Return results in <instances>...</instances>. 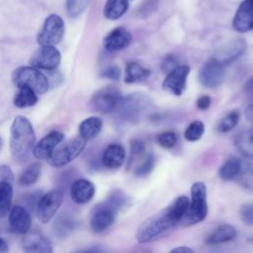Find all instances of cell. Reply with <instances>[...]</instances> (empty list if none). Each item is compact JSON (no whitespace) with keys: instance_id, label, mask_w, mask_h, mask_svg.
<instances>
[{"instance_id":"obj_16","label":"cell","mask_w":253,"mask_h":253,"mask_svg":"<svg viewBox=\"0 0 253 253\" xmlns=\"http://www.w3.org/2000/svg\"><path fill=\"white\" fill-rule=\"evenodd\" d=\"M9 227L17 234H26L32 225L30 212L21 206H15L9 211Z\"/></svg>"},{"instance_id":"obj_43","label":"cell","mask_w":253,"mask_h":253,"mask_svg":"<svg viewBox=\"0 0 253 253\" xmlns=\"http://www.w3.org/2000/svg\"><path fill=\"white\" fill-rule=\"evenodd\" d=\"M211 102V98L207 95H204V96H201V97L198 98L196 104H197L198 109H200L202 111H205V110H208L210 108Z\"/></svg>"},{"instance_id":"obj_30","label":"cell","mask_w":253,"mask_h":253,"mask_svg":"<svg viewBox=\"0 0 253 253\" xmlns=\"http://www.w3.org/2000/svg\"><path fill=\"white\" fill-rule=\"evenodd\" d=\"M13 187L12 183H4L0 186V218L6 216L12 205Z\"/></svg>"},{"instance_id":"obj_1","label":"cell","mask_w":253,"mask_h":253,"mask_svg":"<svg viewBox=\"0 0 253 253\" xmlns=\"http://www.w3.org/2000/svg\"><path fill=\"white\" fill-rule=\"evenodd\" d=\"M190 200L186 196L176 198L167 208L145 219L138 227L135 238L139 243L157 240L169 234L181 220L188 209Z\"/></svg>"},{"instance_id":"obj_11","label":"cell","mask_w":253,"mask_h":253,"mask_svg":"<svg viewBox=\"0 0 253 253\" xmlns=\"http://www.w3.org/2000/svg\"><path fill=\"white\" fill-rule=\"evenodd\" d=\"M117 212L118 210L107 201L104 204L98 205L90 219V226L92 230L96 233H101L110 228L116 220Z\"/></svg>"},{"instance_id":"obj_9","label":"cell","mask_w":253,"mask_h":253,"mask_svg":"<svg viewBox=\"0 0 253 253\" xmlns=\"http://www.w3.org/2000/svg\"><path fill=\"white\" fill-rule=\"evenodd\" d=\"M59 63L60 52L54 45H41L30 57V64L39 69L52 70Z\"/></svg>"},{"instance_id":"obj_5","label":"cell","mask_w":253,"mask_h":253,"mask_svg":"<svg viewBox=\"0 0 253 253\" xmlns=\"http://www.w3.org/2000/svg\"><path fill=\"white\" fill-rule=\"evenodd\" d=\"M12 81L17 88L27 86L38 94H43L48 90L49 81L39 68L34 66H20L13 71Z\"/></svg>"},{"instance_id":"obj_27","label":"cell","mask_w":253,"mask_h":253,"mask_svg":"<svg viewBox=\"0 0 253 253\" xmlns=\"http://www.w3.org/2000/svg\"><path fill=\"white\" fill-rule=\"evenodd\" d=\"M235 180L244 191L253 194V163L242 161L240 171Z\"/></svg>"},{"instance_id":"obj_38","label":"cell","mask_w":253,"mask_h":253,"mask_svg":"<svg viewBox=\"0 0 253 253\" xmlns=\"http://www.w3.org/2000/svg\"><path fill=\"white\" fill-rule=\"evenodd\" d=\"M240 218L245 224L253 225V203H247L240 208Z\"/></svg>"},{"instance_id":"obj_2","label":"cell","mask_w":253,"mask_h":253,"mask_svg":"<svg viewBox=\"0 0 253 253\" xmlns=\"http://www.w3.org/2000/svg\"><path fill=\"white\" fill-rule=\"evenodd\" d=\"M10 150L17 161H25L34 148L36 134L31 122L24 116H17L10 130Z\"/></svg>"},{"instance_id":"obj_45","label":"cell","mask_w":253,"mask_h":253,"mask_svg":"<svg viewBox=\"0 0 253 253\" xmlns=\"http://www.w3.org/2000/svg\"><path fill=\"white\" fill-rule=\"evenodd\" d=\"M244 89H245V91L247 92V94L253 95V78L249 79V80L246 82V84H245V86H244Z\"/></svg>"},{"instance_id":"obj_35","label":"cell","mask_w":253,"mask_h":253,"mask_svg":"<svg viewBox=\"0 0 253 253\" xmlns=\"http://www.w3.org/2000/svg\"><path fill=\"white\" fill-rule=\"evenodd\" d=\"M107 202L110 203L113 207H115L119 211L129 204V197L126 196L121 190H114L110 193Z\"/></svg>"},{"instance_id":"obj_6","label":"cell","mask_w":253,"mask_h":253,"mask_svg":"<svg viewBox=\"0 0 253 253\" xmlns=\"http://www.w3.org/2000/svg\"><path fill=\"white\" fill-rule=\"evenodd\" d=\"M86 140L81 136L68 140L62 145H57L48 156L47 163L52 167H62L73 161L84 150Z\"/></svg>"},{"instance_id":"obj_40","label":"cell","mask_w":253,"mask_h":253,"mask_svg":"<svg viewBox=\"0 0 253 253\" xmlns=\"http://www.w3.org/2000/svg\"><path fill=\"white\" fill-rule=\"evenodd\" d=\"M14 174L12 169L7 165H0V186L4 183H13Z\"/></svg>"},{"instance_id":"obj_42","label":"cell","mask_w":253,"mask_h":253,"mask_svg":"<svg viewBox=\"0 0 253 253\" xmlns=\"http://www.w3.org/2000/svg\"><path fill=\"white\" fill-rule=\"evenodd\" d=\"M179 64L177 63V59L175 58L174 55L172 54H169L167 55L163 62H162V70L165 72V73H168L169 71H171L172 69H174L175 67H177Z\"/></svg>"},{"instance_id":"obj_7","label":"cell","mask_w":253,"mask_h":253,"mask_svg":"<svg viewBox=\"0 0 253 253\" xmlns=\"http://www.w3.org/2000/svg\"><path fill=\"white\" fill-rule=\"evenodd\" d=\"M123 95L121 91L114 86H107L96 91L91 100L92 110L100 114H111L118 108Z\"/></svg>"},{"instance_id":"obj_28","label":"cell","mask_w":253,"mask_h":253,"mask_svg":"<svg viewBox=\"0 0 253 253\" xmlns=\"http://www.w3.org/2000/svg\"><path fill=\"white\" fill-rule=\"evenodd\" d=\"M14 98V105L18 108H29L35 106L38 102L37 93L30 87L23 86L18 88Z\"/></svg>"},{"instance_id":"obj_12","label":"cell","mask_w":253,"mask_h":253,"mask_svg":"<svg viewBox=\"0 0 253 253\" xmlns=\"http://www.w3.org/2000/svg\"><path fill=\"white\" fill-rule=\"evenodd\" d=\"M224 65L213 57L207 61L199 72V81L206 88H216L224 80Z\"/></svg>"},{"instance_id":"obj_24","label":"cell","mask_w":253,"mask_h":253,"mask_svg":"<svg viewBox=\"0 0 253 253\" xmlns=\"http://www.w3.org/2000/svg\"><path fill=\"white\" fill-rule=\"evenodd\" d=\"M103 122L98 117H89L81 122L79 125V136L86 141L95 138L101 131Z\"/></svg>"},{"instance_id":"obj_10","label":"cell","mask_w":253,"mask_h":253,"mask_svg":"<svg viewBox=\"0 0 253 253\" xmlns=\"http://www.w3.org/2000/svg\"><path fill=\"white\" fill-rule=\"evenodd\" d=\"M63 201V194L58 190H52L44 194L39 201L37 208L38 218L42 223L48 222L59 210Z\"/></svg>"},{"instance_id":"obj_8","label":"cell","mask_w":253,"mask_h":253,"mask_svg":"<svg viewBox=\"0 0 253 253\" xmlns=\"http://www.w3.org/2000/svg\"><path fill=\"white\" fill-rule=\"evenodd\" d=\"M65 30L64 21L56 14H50L38 34L37 42L40 45H55L63 38Z\"/></svg>"},{"instance_id":"obj_13","label":"cell","mask_w":253,"mask_h":253,"mask_svg":"<svg viewBox=\"0 0 253 253\" xmlns=\"http://www.w3.org/2000/svg\"><path fill=\"white\" fill-rule=\"evenodd\" d=\"M189 73L190 67L188 65H178L167 73L162 88L175 96H181L186 89Z\"/></svg>"},{"instance_id":"obj_32","label":"cell","mask_w":253,"mask_h":253,"mask_svg":"<svg viewBox=\"0 0 253 253\" xmlns=\"http://www.w3.org/2000/svg\"><path fill=\"white\" fill-rule=\"evenodd\" d=\"M240 118V114L238 111L234 110L229 112L227 115H225L223 118L219 120L216 126V129L220 133L228 132L231 129L234 128V126L237 125Z\"/></svg>"},{"instance_id":"obj_37","label":"cell","mask_w":253,"mask_h":253,"mask_svg":"<svg viewBox=\"0 0 253 253\" xmlns=\"http://www.w3.org/2000/svg\"><path fill=\"white\" fill-rule=\"evenodd\" d=\"M157 142L163 148H172L177 142V134L174 131H164L157 136Z\"/></svg>"},{"instance_id":"obj_3","label":"cell","mask_w":253,"mask_h":253,"mask_svg":"<svg viewBox=\"0 0 253 253\" xmlns=\"http://www.w3.org/2000/svg\"><path fill=\"white\" fill-rule=\"evenodd\" d=\"M151 107L152 101L147 94L131 93L123 96L115 112L123 121L137 123L149 112Z\"/></svg>"},{"instance_id":"obj_18","label":"cell","mask_w":253,"mask_h":253,"mask_svg":"<svg viewBox=\"0 0 253 253\" xmlns=\"http://www.w3.org/2000/svg\"><path fill=\"white\" fill-rule=\"evenodd\" d=\"M64 135L60 131H51L43 136L33 148V155L38 159H47L53 149L63 140Z\"/></svg>"},{"instance_id":"obj_15","label":"cell","mask_w":253,"mask_h":253,"mask_svg":"<svg viewBox=\"0 0 253 253\" xmlns=\"http://www.w3.org/2000/svg\"><path fill=\"white\" fill-rule=\"evenodd\" d=\"M232 28L238 33H247L253 30V0L241 2L233 17Z\"/></svg>"},{"instance_id":"obj_46","label":"cell","mask_w":253,"mask_h":253,"mask_svg":"<svg viewBox=\"0 0 253 253\" xmlns=\"http://www.w3.org/2000/svg\"><path fill=\"white\" fill-rule=\"evenodd\" d=\"M8 251V244L6 241L0 236V253L1 252H7Z\"/></svg>"},{"instance_id":"obj_23","label":"cell","mask_w":253,"mask_h":253,"mask_svg":"<svg viewBox=\"0 0 253 253\" xmlns=\"http://www.w3.org/2000/svg\"><path fill=\"white\" fill-rule=\"evenodd\" d=\"M150 76V70L138 62L132 61L126 64L125 68L124 81L126 84L139 83L145 81Z\"/></svg>"},{"instance_id":"obj_4","label":"cell","mask_w":253,"mask_h":253,"mask_svg":"<svg viewBox=\"0 0 253 253\" xmlns=\"http://www.w3.org/2000/svg\"><path fill=\"white\" fill-rule=\"evenodd\" d=\"M191 202L181 220L183 226H191L203 221L208 214L207 187L203 182H196L191 187Z\"/></svg>"},{"instance_id":"obj_39","label":"cell","mask_w":253,"mask_h":253,"mask_svg":"<svg viewBox=\"0 0 253 253\" xmlns=\"http://www.w3.org/2000/svg\"><path fill=\"white\" fill-rule=\"evenodd\" d=\"M144 143L139 139H133L130 142V162H132L136 157L140 156L144 151Z\"/></svg>"},{"instance_id":"obj_19","label":"cell","mask_w":253,"mask_h":253,"mask_svg":"<svg viewBox=\"0 0 253 253\" xmlns=\"http://www.w3.org/2000/svg\"><path fill=\"white\" fill-rule=\"evenodd\" d=\"M22 244L23 250L29 253H50L53 251L49 239L39 232H27L26 236L23 238Z\"/></svg>"},{"instance_id":"obj_25","label":"cell","mask_w":253,"mask_h":253,"mask_svg":"<svg viewBox=\"0 0 253 253\" xmlns=\"http://www.w3.org/2000/svg\"><path fill=\"white\" fill-rule=\"evenodd\" d=\"M236 149L246 158L253 159V129H245L236 134L233 140Z\"/></svg>"},{"instance_id":"obj_14","label":"cell","mask_w":253,"mask_h":253,"mask_svg":"<svg viewBox=\"0 0 253 253\" xmlns=\"http://www.w3.org/2000/svg\"><path fill=\"white\" fill-rule=\"evenodd\" d=\"M246 49V42L243 39L232 40L220 46L213 56L222 65H227L239 58Z\"/></svg>"},{"instance_id":"obj_44","label":"cell","mask_w":253,"mask_h":253,"mask_svg":"<svg viewBox=\"0 0 253 253\" xmlns=\"http://www.w3.org/2000/svg\"><path fill=\"white\" fill-rule=\"evenodd\" d=\"M171 252H176V253H193L194 250L192 248H190V247H187V246H180V247L172 249Z\"/></svg>"},{"instance_id":"obj_29","label":"cell","mask_w":253,"mask_h":253,"mask_svg":"<svg viewBox=\"0 0 253 253\" xmlns=\"http://www.w3.org/2000/svg\"><path fill=\"white\" fill-rule=\"evenodd\" d=\"M241 162L239 158L236 157H230L228 158L219 168L218 170V176L221 180L223 181H231L235 180L237 177L240 167H241Z\"/></svg>"},{"instance_id":"obj_26","label":"cell","mask_w":253,"mask_h":253,"mask_svg":"<svg viewBox=\"0 0 253 253\" xmlns=\"http://www.w3.org/2000/svg\"><path fill=\"white\" fill-rule=\"evenodd\" d=\"M128 8L127 0H107L104 6V16L109 20H117L121 18Z\"/></svg>"},{"instance_id":"obj_47","label":"cell","mask_w":253,"mask_h":253,"mask_svg":"<svg viewBox=\"0 0 253 253\" xmlns=\"http://www.w3.org/2000/svg\"><path fill=\"white\" fill-rule=\"evenodd\" d=\"M248 111H249V112L252 114V117H253V106H252L250 109H248Z\"/></svg>"},{"instance_id":"obj_41","label":"cell","mask_w":253,"mask_h":253,"mask_svg":"<svg viewBox=\"0 0 253 253\" xmlns=\"http://www.w3.org/2000/svg\"><path fill=\"white\" fill-rule=\"evenodd\" d=\"M122 72L119 66L117 65H111L109 67H107L103 72H102V76L111 80H115L118 81L121 78Z\"/></svg>"},{"instance_id":"obj_21","label":"cell","mask_w":253,"mask_h":253,"mask_svg":"<svg viewBox=\"0 0 253 253\" xmlns=\"http://www.w3.org/2000/svg\"><path fill=\"white\" fill-rule=\"evenodd\" d=\"M126 158V151L123 145L119 143L109 144L103 151L102 163L109 169L120 168Z\"/></svg>"},{"instance_id":"obj_31","label":"cell","mask_w":253,"mask_h":253,"mask_svg":"<svg viewBox=\"0 0 253 253\" xmlns=\"http://www.w3.org/2000/svg\"><path fill=\"white\" fill-rule=\"evenodd\" d=\"M40 174H41L40 165L38 163H33L23 171V173L19 178V183L20 185L25 187L31 186L38 181Z\"/></svg>"},{"instance_id":"obj_20","label":"cell","mask_w":253,"mask_h":253,"mask_svg":"<svg viewBox=\"0 0 253 253\" xmlns=\"http://www.w3.org/2000/svg\"><path fill=\"white\" fill-rule=\"evenodd\" d=\"M95 195L94 184L87 179H78L73 182L70 188V197L76 204H86Z\"/></svg>"},{"instance_id":"obj_33","label":"cell","mask_w":253,"mask_h":253,"mask_svg":"<svg viewBox=\"0 0 253 253\" xmlns=\"http://www.w3.org/2000/svg\"><path fill=\"white\" fill-rule=\"evenodd\" d=\"M205 132V124L202 121L192 122L185 130L184 136L188 141H197L199 140Z\"/></svg>"},{"instance_id":"obj_36","label":"cell","mask_w":253,"mask_h":253,"mask_svg":"<svg viewBox=\"0 0 253 253\" xmlns=\"http://www.w3.org/2000/svg\"><path fill=\"white\" fill-rule=\"evenodd\" d=\"M154 164H155L154 156L151 153L146 154V156L144 157L142 162L135 168V170H134L135 175L138 177L147 176L153 170Z\"/></svg>"},{"instance_id":"obj_48","label":"cell","mask_w":253,"mask_h":253,"mask_svg":"<svg viewBox=\"0 0 253 253\" xmlns=\"http://www.w3.org/2000/svg\"><path fill=\"white\" fill-rule=\"evenodd\" d=\"M1 147H2V138L0 137V149H1Z\"/></svg>"},{"instance_id":"obj_17","label":"cell","mask_w":253,"mask_h":253,"mask_svg":"<svg viewBox=\"0 0 253 253\" xmlns=\"http://www.w3.org/2000/svg\"><path fill=\"white\" fill-rule=\"evenodd\" d=\"M131 42L130 33L123 28L118 27L112 30L103 40V45L106 50L114 52L125 49L129 45Z\"/></svg>"},{"instance_id":"obj_22","label":"cell","mask_w":253,"mask_h":253,"mask_svg":"<svg viewBox=\"0 0 253 253\" xmlns=\"http://www.w3.org/2000/svg\"><path fill=\"white\" fill-rule=\"evenodd\" d=\"M237 235V231L234 226L230 224H221L217 226L207 238L206 243L208 245H218L233 240Z\"/></svg>"},{"instance_id":"obj_34","label":"cell","mask_w":253,"mask_h":253,"mask_svg":"<svg viewBox=\"0 0 253 253\" xmlns=\"http://www.w3.org/2000/svg\"><path fill=\"white\" fill-rule=\"evenodd\" d=\"M90 0H66V12L70 18H78L87 9Z\"/></svg>"}]
</instances>
